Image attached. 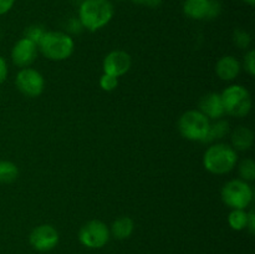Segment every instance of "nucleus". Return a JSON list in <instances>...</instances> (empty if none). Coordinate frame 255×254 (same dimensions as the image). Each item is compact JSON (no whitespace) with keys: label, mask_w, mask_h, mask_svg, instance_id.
<instances>
[{"label":"nucleus","mask_w":255,"mask_h":254,"mask_svg":"<svg viewBox=\"0 0 255 254\" xmlns=\"http://www.w3.org/2000/svg\"><path fill=\"white\" fill-rule=\"evenodd\" d=\"M115 14L110 0H84L79 7V21L89 31H97L106 26Z\"/></svg>","instance_id":"1"},{"label":"nucleus","mask_w":255,"mask_h":254,"mask_svg":"<svg viewBox=\"0 0 255 254\" xmlns=\"http://www.w3.org/2000/svg\"><path fill=\"white\" fill-rule=\"evenodd\" d=\"M236 149L226 143H216L208 147L203 156V166L213 174H224L231 172L236 167Z\"/></svg>","instance_id":"2"},{"label":"nucleus","mask_w":255,"mask_h":254,"mask_svg":"<svg viewBox=\"0 0 255 254\" xmlns=\"http://www.w3.org/2000/svg\"><path fill=\"white\" fill-rule=\"evenodd\" d=\"M37 47L42 55L52 61H62L69 59L74 52V40L62 31H46L41 37Z\"/></svg>","instance_id":"3"},{"label":"nucleus","mask_w":255,"mask_h":254,"mask_svg":"<svg viewBox=\"0 0 255 254\" xmlns=\"http://www.w3.org/2000/svg\"><path fill=\"white\" fill-rule=\"evenodd\" d=\"M211 122L199 110L186 111L178 120L179 133L189 141L203 142L208 133Z\"/></svg>","instance_id":"4"},{"label":"nucleus","mask_w":255,"mask_h":254,"mask_svg":"<svg viewBox=\"0 0 255 254\" xmlns=\"http://www.w3.org/2000/svg\"><path fill=\"white\" fill-rule=\"evenodd\" d=\"M224 112L233 117H244L252 109V97L242 85H232L221 94Z\"/></svg>","instance_id":"5"},{"label":"nucleus","mask_w":255,"mask_h":254,"mask_svg":"<svg viewBox=\"0 0 255 254\" xmlns=\"http://www.w3.org/2000/svg\"><path fill=\"white\" fill-rule=\"evenodd\" d=\"M222 201L232 209H247L253 201V189L243 179L227 182L221 192Z\"/></svg>","instance_id":"6"},{"label":"nucleus","mask_w":255,"mask_h":254,"mask_svg":"<svg viewBox=\"0 0 255 254\" xmlns=\"http://www.w3.org/2000/svg\"><path fill=\"white\" fill-rule=\"evenodd\" d=\"M79 239L81 244L87 248H102L106 246L110 239V229L104 222L94 219L81 227L79 232Z\"/></svg>","instance_id":"7"},{"label":"nucleus","mask_w":255,"mask_h":254,"mask_svg":"<svg viewBox=\"0 0 255 254\" xmlns=\"http://www.w3.org/2000/svg\"><path fill=\"white\" fill-rule=\"evenodd\" d=\"M15 85L26 97H37L44 91L45 80L39 71L31 67H25L17 72Z\"/></svg>","instance_id":"8"},{"label":"nucleus","mask_w":255,"mask_h":254,"mask_svg":"<svg viewBox=\"0 0 255 254\" xmlns=\"http://www.w3.org/2000/svg\"><path fill=\"white\" fill-rule=\"evenodd\" d=\"M30 244L39 252H49L59 243V232L50 224H41L30 233Z\"/></svg>","instance_id":"9"},{"label":"nucleus","mask_w":255,"mask_h":254,"mask_svg":"<svg viewBox=\"0 0 255 254\" xmlns=\"http://www.w3.org/2000/svg\"><path fill=\"white\" fill-rule=\"evenodd\" d=\"M37 45L31 40L22 37L11 50V60L17 67H29L37 57Z\"/></svg>","instance_id":"10"},{"label":"nucleus","mask_w":255,"mask_h":254,"mask_svg":"<svg viewBox=\"0 0 255 254\" xmlns=\"http://www.w3.org/2000/svg\"><path fill=\"white\" fill-rule=\"evenodd\" d=\"M131 65L132 60L129 54H127L126 51H122V50H115L105 57L102 67H104L105 74L120 77L131 69Z\"/></svg>","instance_id":"11"},{"label":"nucleus","mask_w":255,"mask_h":254,"mask_svg":"<svg viewBox=\"0 0 255 254\" xmlns=\"http://www.w3.org/2000/svg\"><path fill=\"white\" fill-rule=\"evenodd\" d=\"M199 111L204 115V116L208 117L209 120H219L223 116L226 112H224V106L223 101H222L221 94H217V92H211V94H207L206 96H203L199 101Z\"/></svg>","instance_id":"12"},{"label":"nucleus","mask_w":255,"mask_h":254,"mask_svg":"<svg viewBox=\"0 0 255 254\" xmlns=\"http://www.w3.org/2000/svg\"><path fill=\"white\" fill-rule=\"evenodd\" d=\"M241 71V64L236 57L223 56L216 65V72L218 77L223 81H232L236 79Z\"/></svg>","instance_id":"13"},{"label":"nucleus","mask_w":255,"mask_h":254,"mask_svg":"<svg viewBox=\"0 0 255 254\" xmlns=\"http://www.w3.org/2000/svg\"><path fill=\"white\" fill-rule=\"evenodd\" d=\"M183 11L191 19H209L211 0H184Z\"/></svg>","instance_id":"14"},{"label":"nucleus","mask_w":255,"mask_h":254,"mask_svg":"<svg viewBox=\"0 0 255 254\" xmlns=\"http://www.w3.org/2000/svg\"><path fill=\"white\" fill-rule=\"evenodd\" d=\"M232 147L236 151H247L253 146L254 134L253 131L248 127L239 126L232 133Z\"/></svg>","instance_id":"15"},{"label":"nucleus","mask_w":255,"mask_h":254,"mask_svg":"<svg viewBox=\"0 0 255 254\" xmlns=\"http://www.w3.org/2000/svg\"><path fill=\"white\" fill-rule=\"evenodd\" d=\"M134 228V223L129 217H120L112 223L111 232L115 238L126 239L132 234Z\"/></svg>","instance_id":"16"},{"label":"nucleus","mask_w":255,"mask_h":254,"mask_svg":"<svg viewBox=\"0 0 255 254\" xmlns=\"http://www.w3.org/2000/svg\"><path fill=\"white\" fill-rule=\"evenodd\" d=\"M228 223L234 231H243L248 224V212L246 209H232L228 216Z\"/></svg>","instance_id":"17"},{"label":"nucleus","mask_w":255,"mask_h":254,"mask_svg":"<svg viewBox=\"0 0 255 254\" xmlns=\"http://www.w3.org/2000/svg\"><path fill=\"white\" fill-rule=\"evenodd\" d=\"M229 132V124L223 120H218L216 124L211 125L208 129V133H207L206 138L203 142H213L217 139H221L226 136Z\"/></svg>","instance_id":"18"},{"label":"nucleus","mask_w":255,"mask_h":254,"mask_svg":"<svg viewBox=\"0 0 255 254\" xmlns=\"http://www.w3.org/2000/svg\"><path fill=\"white\" fill-rule=\"evenodd\" d=\"M19 176V168L10 161H0V183H11Z\"/></svg>","instance_id":"19"},{"label":"nucleus","mask_w":255,"mask_h":254,"mask_svg":"<svg viewBox=\"0 0 255 254\" xmlns=\"http://www.w3.org/2000/svg\"><path fill=\"white\" fill-rule=\"evenodd\" d=\"M239 174L243 181H253L255 178V162L253 159L247 158L242 161V163L239 164Z\"/></svg>","instance_id":"20"},{"label":"nucleus","mask_w":255,"mask_h":254,"mask_svg":"<svg viewBox=\"0 0 255 254\" xmlns=\"http://www.w3.org/2000/svg\"><path fill=\"white\" fill-rule=\"evenodd\" d=\"M45 32H46V30L42 26H40V25H31V26H29L25 30L24 37L31 40L32 42H35L37 45L40 42V40H41V37L44 36Z\"/></svg>","instance_id":"21"},{"label":"nucleus","mask_w":255,"mask_h":254,"mask_svg":"<svg viewBox=\"0 0 255 254\" xmlns=\"http://www.w3.org/2000/svg\"><path fill=\"white\" fill-rule=\"evenodd\" d=\"M100 86H101V89L104 90V91H114V90L119 86V77H115L112 76V75L105 74L104 72V75H102L101 79H100Z\"/></svg>","instance_id":"22"},{"label":"nucleus","mask_w":255,"mask_h":254,"mask_svg":"<svg viewBox=\"0 0 255 254\" xmlns=\"http://www.w3.org/2000/svg\"><path fill=\"white\" fill-rule=\"evenodd\" d=\"M252 37L244 30H236L234 31V44L239 47V49H248L251 45Z\"/></svg>","instance_id":"23"},{"label":"nucleus","mask_w":255,"mask_h":254,"mask_svg":"<svg viewBox=\"0 0 255 254\" xmlns=\"http://www.w3.org/2000/svg\"><path fill=\"white\" fill-rule=\"evenodd\" d=\"M244 69L249 75L254 76L255 75V51L249 50L244 56Z\"/></svg>","instance_id":"24"},{"label":"nucleus","mask_w":255,"mask_h":254,"mask_svg":"<svg viewBox=\"0 0 255 254\" xmlns=\"http://www.w3.org/2000/svg\"><path fill=\"white\" fill-rule=\"evenodd\" d=\"M15 0H0V15H5L14 6Z\"/></svg>","instance_id":"25"},{"label":"nucleus","mask_w":255,"mask_h":254,"mask_svg":"<svg viewBox=\"0 0 255 254\" xmlns=\"http://www.w3.org/2000/svg\"><path fill=\"white\" fill-rule=\"evenodd\" d=\"M7 77V64L2 56H0V85L6 80Z\"/></svg>","instance_id":"26"},{"label":"nucleus","mask_w":255,"mask_h":254,"mask_svg":"<svg viewBox=\"0 0 255 254\" xmlns=\"http://www.w3.org/2000/svg\"><path fill=\"white\" fill-rule=\"evenodd\" d=\"M132 1H134L136 4H139V5H143V6H147V7H158L159 5H161L162 0H132Z\"/></svg>","instance_id":"27"},{"label":"nucleus","mask_w":255,"mask_h":254,"mask_svg":"<svg viewBox=\"0 0 255 254\" xmlns=\"http://www.w3.org/2000/svg\"><path fill=\"white\" fill-rule=\"evenodd\" d=\"M247 228L249 229L252 234L254 233L255 231V216H254V211L252 209L251 212H248V224H247Z\"/></svg>","instance_id":"28"},{"label":"nucleus","mask_w":255,"mask_h":254,"mask_svg":"<svg viewBox=\"0 0 255 254\" xmlns=\"http://www.w3.org/2000/svg\"><path fill=\"white\" fill-rule=\"evenodd\" d=\"M243 1L246 2V4H248V5H251V6H253L255 0H243Z\"/></svg>","instance_id":"29"},{"label":"nucleus","mask_w":255,"mask_h":254,"mask_svg":"<svg viewBox=\"0 0 255 254\" xmlns=\"http://www.w3.org/2000/svg\"><path fill=\"white\" fill-rule=\"evenodd\" d=\"M116 1H125V0H116Z\"/></svg>","instance_id":"30"}]
</instances>
